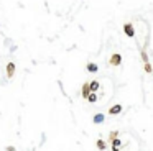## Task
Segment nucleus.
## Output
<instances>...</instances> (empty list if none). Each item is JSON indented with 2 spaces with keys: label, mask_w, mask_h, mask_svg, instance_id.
<instances>
[{
  "label": "nucleus",
  "mask_w": 153,
  "mask_h": 151,
  "mask_svg": "<svg viewBox=\"0 0 153 151\" xmlns=\"http://www.w3.org/2000/svg\"><path fill=\"white\" fill-rule=\"evenodd\" d=\"M122 144V141L119 140V138H115V140H112V146H120Z\"/></svg>",
  "instance_id": "4468645a"
},
{
  "label": "nucleus",
  "mask_w": 153,
  "mask_h": 151,
  "mask_svg": "<svg viewBox=\"0 0 153 151\" xmlns=\"http://www.w3.org/2000/svg\"><path fill=\"white\" fill-rule=\"evenodd\" d=\"M15 69H17V66H15V62H8L7 64V77L8 79H12L13 77V74H15Z\"/></svg>",
  "instance_id": "20e7f679"
},
{
  "label": "nucleus",
  "mask_w": 153,
  "mask_h": 151,
  "mask_svg": "<svg viewBox=\"0 0 153 151\" xmlns=\"http://www.w3.org/2000/svg\"><path fill=\"white\" fill-rule=\"evenodd\" d=\"M120 112H122V105H120V104H115V105H112V107L109 108V113L110 115H119Z\"/></svg>",
  "instance_id": "39448f33"
},
{
  "label": "nucleus",
  "mask_w": 153,
  "mask_h": 151,
  "mask_svg": "<svg viewBox=\"0 0 153 151\" xmlns=\"http://www.w3.org/2000/svg\"><path fill=\"white\" fill-rule=\"evenodd\" d=\"M104 120H105V117H104L102 113H97V115H94V117H92L94 123H104Z\"/></svg>",
  "instance_id": "423d86ee"
},
{
  "label": "nucleus",
  "mask_w": 153,
  "mask_h": 151,
  "mask_svg": "<svg viewBox=\"0 0 153 151\" xmlns=\"http://www.w3.org/2000/svg\"><path fill=\"white\" fill-rule=\"evenodd\" d=\"M99 81H92V82H91V90H92V92H97V89H99Z\"/></svg>",
  "instance_id": "f8f14e48"
},
{
  "label": "nucleus",
  "mask_w": 153,
  "mask_h": 151,
  "mask_svg": "<svg viewBox=\"0 0 153 151\" xmlns=\"http://www.w3.org/2000/svg\"><path fill=\"white\" fill-rule=\"evenodd\" d=\"M96 144H97V148H99L100 151H105V150H107V143H105L104 140H97Z\"/></svg>",
  "instance_id": "6e6552de"
},
{
  "label": "nucleus",
  "mask_w": 153,
  "mask_h": 151,
  "mask_svg": "<svg viewBox=\"0 0 153 151\" xmlns=\"http://www.w3.org/2000/svg\"><path fill=\"white\" fill-rule=\"evenodd\" d=\"M140 58H142V61L143 62H148V54H146V51H145V48L140 51Z\"/></svg>",
  "instance_id": "9d476101"
},
{
  "label": "nucleus",
  "mask_w": 153,
  "mask_h": 151,
  "mask_svg": "<svg viewBox=\"0 0 153 151\" xmlns=\"http://www.w3.org/2000/svg\"><path fill=\"white\" fill-rule=\"evenodd\" d=\"M112 151H120V146H112Z\"/></svg>",
  "instance_id": "dca6fc26"
},
{
  "label": "nucleus",
  "mask_w": 153,
  "mask_h": 151,
  "mask_svg": "<svg viewBox=\"0 0 153 151\" xmlns=\"http://www.w3.org/2000/svg\"><path fill=\"white\" fill-rule=\"evenodd\" d=\"M87 71L89 72H97L99 71V66H97L96 62H87Z\"/></svg>",
  "instance_id": "0eeeda50"
},
{
  "label": "nucleus",
  "mask_w": 153,
  "mask_h": 151,
  "mask_svg": "<svg viewBox=\"0 0 153 151\" xmlns=\"http://www.w3.org/2000/svg\"><path fill=\"white\" fill-rule=\"evenodd\" d=\"M86 100L89 102V104H96V102H97V94H96V92H91L89 97H87Z\"/></svg>",
  "instance_id": "1a4fd4ad"
},
{
  "label": "nucleus",
  "mask_w": 153,
  "mask_h": 151,
  "mask_svg": "<svg viewBox=\"0 0 153 151\" xmlns=\"http://www.w3.org/2000/svg\"><path fill=\"white\" fill-rule=\"evenodd\" d=\"M7 151H17V148L15 146H7Z\"/></svg>",
  "instance_id": "2eb2a0df"
},
{
  "label": "nucleus",
  "mask_w": 153,
  "mask_h": 151,
  "mask_svg": "<svg viewBox=\"0 0 153 151\" xmlns=\"http://www.w3.org/2000/svg\"><path fill=\"white\" fill-rule=\"evenodd\" d=\"M119 136V131L117 130H114V131H110L109 133V141H112V140H115V138Z\"/></svg>",
  "instance_id": "ddd939ff"
},
{
  "label": "nucleus",
  "mask_w": 153,
  "mask_h": 151,
  "mask_svg": "<svg viewBox=\"0 0 153 151\" xmlns=\"http://www.w3.org/2000/svg\"><path fill=\"white\" fill-rule=\"evenodd\" d=\"M123 33H125L128 38H133V36H135V28H133L132 23H125V25H123Z\"/></svg>",
  "instance_id": "f03ea898"
},
{
  "label": "nucleus",
  "mask_w": 153,
  "mask_h": 151,
  "mask_svg": "<svg viewBox=\"0 0 153 151\" xmlns=\"http://www.w3.org/2000/svg\"><path fill=\"white\" fill-rule=\"evenodd\" d=\"M143 69H145V72H148V74H152L153 72V67L150 62H143Z\"/></svg>",
  "instance_id": "9b49d317"
},
{
  "label": "nucleus",
  "mask_w": 153,
  "mask_h": 151,
  "mask_svg": "<svg viewBox=\"0 0 153 151\" xmlns=\"http://www.w3.org/2000/svg\"><path fill=\"white\" fill-rule=\"evenodd\" d=\"M109 64L110 66H120L122 64V56H120L119 53H114V54L110 56V59H109Z\"/></svg>",
  "instance_id": "f257e3e1"
},
{
  "label": "nucleus",
  "mask_w": 153,
  "mask_h": 151,
  "mask_svg": "<svg viewBox=\"0 0 153 151\" xmlns=\"http://www.w3.org/2000/svg\"><path fill=\"white\" fill-rule=\"evenodd\" d=\"M91 82H84L82 84V89H81V95H82V98H87L91 94Z\"/></svg>",
  "instance_id": "7ed1b4c3"
}]
</instances>
